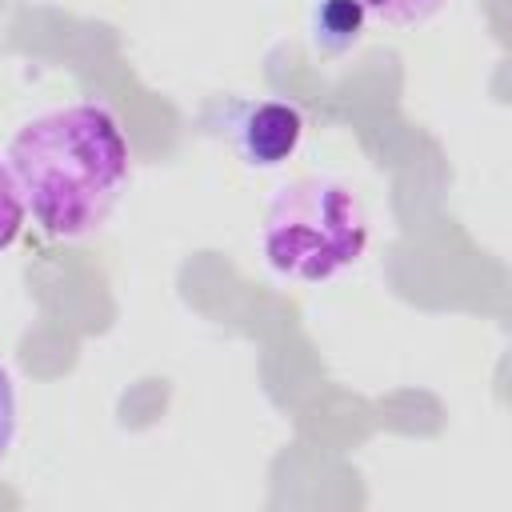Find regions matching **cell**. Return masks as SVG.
Listing matches in <instances>:
<instances>
[{
  "label": "cell",
  "mask_w": 512,
  "mask_h": 512,
  "mask_svg": "<svg viewBox=\"0 0 512 512\" xmlns=\"http://www.w3.org/2000/svg\"><path fill=\"white\" fill-rule=\"evenodd\" d=\"M360 24H364V8L356 0H324L316 8V48L328 56L348 52L360 40Z\"/></svg>",
  "instance_id": "4"
},
{
  "label": "cell",
  "mask_w": 512,
  "mask_h": 512,
  "mask_svg": "<svg viewBox=\"0 0 512 512\" xmlns=\"http://www.w3.org/2000/svg\"><path fill=\"white\" fill-rule=\"evenodd\" d=\"M368 248V212L340 176H296L280 184L260 220L268 268L296 284H324Z\"/></svg>",
  "instance_id": "2"
},
{
  "label": "cell",
  "mask_w": 512,
  "mask_h": 512,
  "mask_svg": "<svg viewBox=\"0 0 512 512\" xmlns=\"http://www.w3.org/2000/svg\"><path fill=\"white\" fill-rule=\"evenodd\" d=\"M24 216H28V208H24V196L16 188V176H12L8 160H0V252L20 240Z\"/></svg>",
  "instance_id": "6"
},
{
  "label": "cell",
  "mask_w": 512,
  "mask_h": 512,
  "mask_svg": "<svg viewBox=\"0 0 512 512\" xmlns=\"http://www.w3.org/2000/svg\"><path fill=\"white\" fill-rule=\"evenodd\" d=\"M12 440H16V388H12L8 368L0 364V460L8 456Z\"/></svg>",
  "instance_id": "7"
},
{
  "label": "cell",
  "mask_w": 512,
  "mask_h": 512,
  "mask_svg": "<svg viewBox=\"0 0 512 512\" xmlns=\"http://www.w3.org/2000/svg\"><path fill=\"white\" fill-rule=\"evenodd\" d=\"M200 128L228 140L248 168H280L304 140V116L292 104L252 96H212L200 112Z\"/></svg>",
  "instance_id": "3"
},
{
  "label": "cell",
  "mask_w": 512,
  "mask_h": 512,
  "mask_svg": "<svg viewBox=\"0 0 512 512\" xmlns=\"http://www.w3.org/2000/svg\"><path fill=\"white\" fill-rule=\"evenodd\" d=\"M4 160L28 216L52 240L92 236L120 204L132 172L128 136L100 100H76L24 120Z\"/></svg>",
  "instance_id": "1"
},
{
  "label": "cell",
  "mask_w": 512,
  "mask_h": 512,
  "mask_svg": "<svg viewBox=\"0 0 512 512\" xmlns=\"http://www.w3.org/2000/svg\"><path fill=\"white\" fill-rule=\"evenodd\" d=\"M364 8V16L388 24V28H416L424 20H432L448 0H356Z\"/></svg>",
  "instance_id": "5"
}]
</instances>
